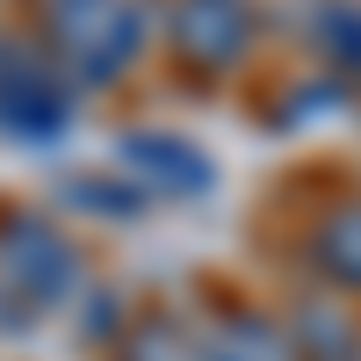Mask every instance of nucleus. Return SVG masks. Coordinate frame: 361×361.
Instances as JSON below:
<instances>
[{"label": "nucleus", "instance_id": "nucleus-3", "mask_svg": "<svg viewBox=\"0 0 361 361\" xmlns=\"http://www.w3.org/2000/svg\"><path fill=\"white\" fill-rule=\"evenodd\" d=\"M0 116H8L15 130L44 137V130H58V123H66V102H58L51 87H37L29 73H8V87H0Z\"/></svg>", "mask_w": 361, "mask_h": 361}, {"label": "nucleus", "instance_id": "nucleus-4", "mask_svg": "<svg viewBox=\"0 0 361 361\" xmlns=\"http://www.w3.org/2000/svg\"><path fill=\"white\" fill-rule=\"evenodd\" d=\"M130 159H145L159 180H180V188H202L209 180V166L195 159V152H180V145H152V137H130Z\"/></svg>", "mask_w": 361, "mask_h": 361}, {"label": "nucleus", "instance_id": "nucleus-2", "mask_svg": "<svg viewBox=\"0 0 361 361\" xmlns=\"http://www.w3.org/2000/svg\"><path fill=\"white\" fill-rule=\"evenodd\" d=\"M173 37H180L188 58L224 66V58H238V44H246V8H238V0H188Z\"/></svg>", "mask_w": 361, "mask_h": 361}, {"label": "nucleus", "instance_id": "nucleus-1", "mask_svg": "<svg viewBox=\"0 0 361 361\" xmlns=\"http://www.w3.org/2000/svg\"><path fill=\"white\" fill-rule=\"evenodd\" d=\"M51 15H58L51 37L73 51V66L87 80H109L130 58V44H137V15L123 0H51Z\"/></svg>", "mask_w": 361, "mask_h": 361}]
</instances>
